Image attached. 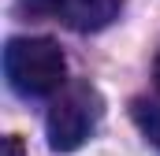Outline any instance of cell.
<instances>
[{"mask_svg": "<svg viewBox=\"0 0 160 156\" xmlns=\"http://www.w3.org/2000/svg\"><path fill=\"white\" fill-rule=\"evenodd\" d=\"M4 75L22 97H52L67 78V60L48 37H11L4 48Z\"/></svg>", "mask_w": 160, "mask_h": 156, "instance_id": "6da1fadb", "label": "cell"}, {"mask_svg": "<svg viewBox=\"0 0 160 156\" xmlns=\"http://www.w3.org/2000/svg\"><path fill=\"white\" fill-rule=\"evenodd\" d=\"M101 123V97L89 85H71L52 100V112L45 119L48 149L52 153H75L89 141V134Z\"/></svg>", "mask_w": 160, "mask_h": 156, "instance_id": "7a4b0ae2", "label": "cell"}, {"mask_svg": "<svg viewBox=\"0 0 160 156\" xmlns=\"http://www.w3.org/2000/svg\"><path fill=\"white\" fill-rule=\"evenodd\" d=\"M123 0H22V7L45 11V15H60L67 26L75 30H101L116 19Z\"/></svg>", "mask_w": 160, "mask_h": 156, "instance_id": "3957f363", "label": "cell"}, {"mask_svg": "<svg viewBox=\"0 0 160 156\" xmlns=\"http://www.w3.org/2000/svg\"><path fill=\"white\" fill-rule=\"evenodd\" d=\"M134 123H138V130L149 138V145H157V149H160V104L134 100Z\"/></svg>", "mask_w": 160, "mask_h": 156, "instance_id": "277c9868", "label": "cell"}, {"mask_svg": "<svg viewBox=\"0 0 160 156\" xmlns=\"http://www.w3.org/2000/svg\"><path fill=\"white\" fill-rule=\"evenodd\" d=\"M4 156H22V141L19 138H8L4 141Z\"/></svg>", "mask_w": 160, "mask_h": 156, "instance_id": "5b68a950", "label": "cell"}, {"mask_svg": "<svg viewBox=\"0 0 160 156\" xmlns=\"http://www.w3.org/2000/svg\"><path fill=\"white\" fill-rule=\"evenodd\" d=\"M153 78H157V89H160V60H157V67H153Z\"/></svg>", "mask_w": 160, "mask_h": 156, "instance_id": "8992f818", "label": "cell"}]
</instances>
